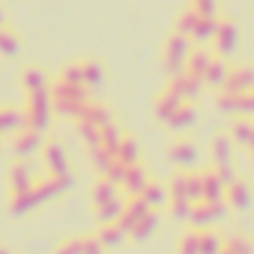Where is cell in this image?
<instances>
[{"label":"cell","mask_w":254,"mask_h":254,"mask_svg":"<svg viewBox=\"0 0 254 254\" xmlns=\"http://www.w3.org/2000/svg\"><path fill=\"white\" fill-rule=\"evenodd\" d=\"M87 239H90V236H66L63 242H57L54 254H84Z\"/></svg>","instance_id":"d6986e66"},{"label":"cell","mask_w":254,"mask_h":254,"mask_svg":"<svg viewBox=\"0 0 254 254\" xmlns=\"http://www.w3.org/2000/svg\"><path fill=\"white\" fill-rule=\"evenodd\" d=\"M42 165H45V171H48L51 177H66V174H69L66 153H63V147L54 144V141L42 144Z\"/></svg>","instance_id":"8992f818"},{"label":"cell","mask_w":254,"mask_h":254,"mask_svg":"<svg viewBox=\"0 0 254 254\" xmlns=\"http://www.w3.org/2000/svg\"><path fill=\"white\" fill-rule=\"evenodd\" d=\"M221 206H224L221 197H197V200L189 203V218H191L197 227H206L212 218H218Z\"/></svg>","instance_id":"3957f363"},{"label":"cell","mask_w":254,"mask_h":254,"mask_svg":"<svg viewBox=\"0 0 254 254\" xmlns=\"http://www.w3.org/2000/svg\"><path fill=\"white\" fill-rule=\"evenodd\" d=\"M230 153H233V138L218 135V138L212 141V162H215L218 168H224V165L230 162Z\"/></svg>","instance_id":"4fadbf2b"},{"label":"cell","mask_w":254,"mask_h":254,"mask_svg":"<svg viewBox=\"0 0 254 254\" xmlns=\"http://www.w3.org/2000/svg\"><path fill=\"white\" fill-rule=\"evenodd\" d=\"M212 27H215V18L200 15L194 9H186L177 21V30H183L189 39H206V36H212Z\"/></svg>","instance_id":"7a4b0ae2"},{"label":"cell","mask_w":254,"mask_h":254,"mask_svg":"<svg viewBox=\"0 0 254 254\" xmlns=\"http://www.w3.org/2000/svg\"><path fill=\"white\" fill-rule=\"evenodd\" d=\"M221 236L215 233V230H209V227H200V251L197 254H218L221 251Z\"/></svg>","instance_id":"e0dca14e"},{"label":"cell","mask_w":254,"mask_h":254,"mask_svg":"<svg viewBox=\"0 0 254 254\" xmlns=\"http://www.w3.org/2000/svg\"><path fill=\"white\" fill-rule=\"evenodd\" d=\"M165 123H168V126H174V129H183V126L194 123V111H191V108L183 102V105H180V108H177V111H174L168 120H165Z\"/></svg>","instance_id":"ffe728a7"},{"label":"cell","mask_w":254,"mask_h":254,"mask_svg":"<svg viewBox=\"0 0 254 254\" xmlns=\"http://www.w3.org/2000/svg\"><path fill=\"white\" fill-rule=\"evenodd\" d=\"M24 126V114L12 105H0V135H12Z\"/></svg>","instance_id":"7c38bea8"},{"label":"cell","mask_w":254,"mask_h":254,"mask_svg":"<svg viewBox=\"0 0 254 254\" xmlns=\"http://www.w3.org/2000/svg\"><path fill=\"white\" fill-rule=\"evenodd\" d=\"M189 9H194V12H200V15L215 18V0H189Z\"/></svg>","instance_id":"7402d4cb"},{"label":"cell","mask_w":254,"mask_h":254,"mask_svg":"<svg viewBox=\"0 0 254 254\" xmlns=\"http://www.w3.org/2000/svg\"><path fill=\"white\" fill-rule=\"evenodd\" d=\"M153 224H156V209H147V212H144L132 227H129V230H132V236H135V239H144V236H150V233H153Z\"/></svg>","instance_id":"ac0fdd59"},{"label":"cell","mask_w":254,"mask_h":254,"mask_svg":"<svg viewBox=\"0 0 254 254\" xmlns=\"http://www.w3.org/2000/svg\"><path fill=\"white\" fill-rule=\"evenodd\" d=\"M236 36H239V30H236V24H233L230 18H215V27H212V45H215L218 54L233 51V48H236Z\"/></svg>","instance_id":"277c9868"},{"label":"cell","mask_w":254,"mask_h":254,"mask_svg":"<svg viewBox=\"0 0 254 254\" xmlns=\"http://www.w3.org/2000/svg\"><path fill=\"white\" fill-rule=\"evenodd\" d=\"M147 183H150V180H147V174H144L138 165H129V168L123 171V177H120V186L129 191V194H141Z\"/></svg>","instance_id":"8fae6325"},{"label":"cell","mask_w":254,"mask_h":254,"mask_svg":"<svg viewBox=\"0 0 254 254\" xmlns=\"http://www.w3.org/2000/svg\"><path fill=\"white\" fill-rule=\"evenodd\" d=\"M197 251H200V227L186 230L177 242V254H197Z\"/></svg>","instance_id":"2e32d148"},{"label":"cell","mask_w":254,"mask_h":254,"mask_svg":"<svg viewBox=\"0 0 254 254\" xmlns=\"http://www.w3.org/2000/svg\"><path fill=\"white\" fill-rule=\"evenodd\" d=\"M233 141L248 147V150H254V120H239L233 126Z\"/></svg>","instance_id":"9a60e30c"},{"label":"cell","mask_w":254,"mask_h":254,"mask_svg":"<svg viewBox=\"0 0 254 254\" xmlns=\"http://www.w3.org/2000/svg\"><path fill=\"white\" fill-rule=\"evenodd\" d=\"M9 147H12V153H15V156H30L33 150H39V147H42V135H39L36 129H30V126H21V129H15V132H12Z\"/></svg>","instance_id":"5b68a950"},{"label":"cell","mask_w":254,"mask_h":254,"mask_svg":"<svg viewBox=\"0 0 254 254\" xmlns=\"http://www.w3.org/2000/svg\"><path fill=\"white\" fill-rule=\"evenodd\" d=\"M168 153H171V159H174L177 165H191V162L197 159V147H194L191 138H186V135H180V138L168 147Z\"/></svg>","instance_id":"30bf717a"},{"label":"cell","mask_w":254,"mask_h":254,"mask_svg":"<svg viewBox=\"0 0 254 254\" xmlns=\"http://www.w3.org/2000/svg\"><path fill=\"white\" fill-rule=\"evenodd\" d=\"M189 51H191V39L183 30H174L165 39V45H162V66L171 69V72H180L186 57H189Z\"/></svg>","instance_id":"6da1fadb"},{"label":"cell","mask_w":254,"mask_h":254,"mask_svg":"<svg viewBox=\"0 0 254 254\" xmlns=\"http://www.w3.org/2000/svg\"><path fill=\"white\" fill-rule=\"evenodd\" d=\"M18 33L9 24H0V57H12L18 51Z\"/></svg>","instance_id":"5bb4252c"},{"label":"cell","mask_w":254,"mask_h":254,"mask_svg":"<svg viewBox=\"0 0 254 254\" xmlns=\"http://www.w3.org/2000/svg\"><path fill=\"white\" fill-rule=\"evenodd\" d=\"M81 63V78H84V87L90 84H99L102 81V66L96 60H78Z\"/></svg>","instance_id":"44dd1931"},{"label":"cell","mask_w":254,"mask_h":254,"mask_svg":"<svg viewBox=\"0 0 254 254\" xmlns=\"http://www.w3.org/2000/svg\"><path fill=\"white\" fill-rule=\"evenodd\" d=\"M0 254H9V251H6V248H0Z\"/></svg>","instance_id":"cb8c5ba5"},{"label":"cell","mask_w":254,"mask_h":254,"mask_svg":"<svg viewBox=\"0 0 254 254\" xmlns=\"http://www.w3.org/2000/svg\"><path fill=\"white\" fill-rule=\"evenodd\" d=\"M221 200L230 203V206H236V209H245V206L251 203V189H248V183H245V180H227Z\"/></svg>","instance_id":"52a82bcc"},{"label":"cell","mask_w":254,"mask_h":254,"mask_svg":"<svg viewBox=\"0 0 254 254\" xmlns=\"http://www.w3.org/2000/svg\"><path fill=\"white\" fill-rule=\"evenodd\" d=\"M0 24H6V21H3V9H0Z\"/></svg>","instance_id":"603a6c76"},{"label":"cell","mask_w":254,"mask_h":254,"mask_svg":"<svg viewBox=\"0 0 254 254\" xmlns=\"http://www.w3.org/2000/svg\"><path fill=\"white\" fill-rule=\"evenodd\" d=\"M93 236L102 242V248H111V245H117V242L126 236V224H123L120 218H108V221H102V227H99Z\"/></svg>","instance_id":"9c48e42d"},{"label":"cell","mask_w":254,"mask_h":254,"mask_svg":"<svg viewBox=\"0 0 254 254\" xmlns=\"http://www.w3.org/2000/svg\"><path fill=\"white\" fill-rule=\"evenodd\" d=\"M6 183H9V194H18V191L33 189V177H30V168L24 165V159L12 162V168L6 174Z\"/></svg>","instance_id":"ba28073f"}]
</instances>
